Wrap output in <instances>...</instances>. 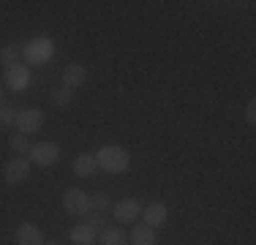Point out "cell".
<instances>
[{
  "label": "cell",
  "instance_id": "obj_1",
  "mask_svg": "<svg viewBox=\"0 0 256 245\" xmlns=\"http://www.w3.org/2000/svg\"><path fill=\"white\" fill-rule=\"evenodd\" d=\"M96 164H98V169L109 172V174H120V172L128 169L131 156H128L120 144H104L101 150L96 152Z\"/></svg>",
  "mask_w": 256,
  "mask_h": 245
},
{
  "label": "cell",
  "instance_id": "obj_2",
  "mask_svg": "<svg viewBox=\"0 0 256 245\" xmlns=\"http://www.w3.org/2000/svg\"><path fill=\"white\" fill-rule=\"evenodd\" d=\"M52 54H54V44L46 36H36L22 46V58L28 60V66H44L52 60Z\"/></svg>",
  "mask_w": 256,
  "mask_h": 245
},
{
  "label": "cell",
  "instance_id": "obj_3",
  "mask_svg": "<svg viewBox=\"0 0 256 245\" xmlns=\"http://www.w3.org/2000/svg\"><path fill=\"white\" fill-rule=\"evenodd\" d=\"M63 207H66V212H68V216H88V212L93 210L90 196L84 194L82 188H71V191H66Z\"/></svg>",
  "mask_w": 256,
  "mask_h": 245
},
{
  "label": "cell",
  "instance_id": "obj_4",
  "mask_svg": "<svg viewBox=\"0 0 256 245\" xmlns=\"http://www.w3.org/2000/svg\"><path fill=\"white\" fill-rule=\"evenodd\" d=\"M28 156H30V161L38 164V166H52L60 158V147L54 142H38V144H30Z\"/></svg>",
  "mask_w": 256,
  "mask_h": 245
},
{
  "label": "cell",
  "instance_id": "obj_5",
  "mask_svg": "<svg viewBox=\"0 0 256 245\" xmlns=\"http://www.w3.org/2000/svg\"><path fill=\"white\" fill-rule=\"evenodd\" d=\"M16 128H20V134H38L41 126H44V112L41 109H22V112H16Z\"/></svg>",
  "mask_w": 256,
  "mask_h": 245
},
{
  "label": "cell",
  "instance_id": "obj_6",
  "mask_svg": "<svg viewBox=\"0 0 256 245\" xmlns=\"http://www.w3.org/2000/svg\"><path fill=\"white\" fill-rule=\"evenodd\" d=\"M3 177L8 186H20V182H25L30 177V161L28 158H11L8 164H6L3 169Z\"/></svg>",
  "mask_w": 256,
  "mask_h": 245
},
{
  "label": "cell",
  "instance_id": "obj_7",
  "mask_svg": "<svg viewBox=\"0 0 256 245\" xmlns=\"http://www.w3.org/2000/svg\"><path fill=\"white\" fill-rule=\"evenodd\" d=\"M112 216L118 224H134V220L142 216V204H139L136 199H120L118 204H114Z\"/></svg>",
  "mask_w": 256,
  "mask_h": 245
},
{
  "label": "cell",
  "instance_id": "obj_8",
  "mask_svg": "<svg viewBox=\"0 0 256 245\" xmlns=\"http://www.w3.org/2000/svg\"><path fill=\"white\" fill-rule=\"evenodd\" d=\"M6 84H8L11 90H25L30 84V71L28 66L16 63V66H8L6 68Z\"/></svg>",
  "mask_w": 256,
  "mask_h": 245
},
{
  "label": "cell",
  "instance_id": "obj_9",
  "mask_svg": "<svg viewBox=\"0 0 256 245\" xmlns=\"http://www.w3.org/2000/svg\"><path fill=\"white\" fill-rule=\"evenodd\" d=\"M166 204H161V202H153V204H148L142 210V218L148 226H153V229H161L164 224H166Z\"/></svg>",
  "mask_w": 256,
  "mask_h": 245
},
{
  "label": "cell",
  "instance_id": "obj_10",
  "mask_svg": "<svg viewBox=\"0 0 256 245\" xmlns=\"http://www.w3.org/2000/svg\"><path fill=\"white\" fill-rule=\"evenodd\" d=\"M84 79H88V68H84L82 63H71V66H66V71H63V88H66V90L84 84Z\"/></svg>",
  "mask_w": 256,
  "mask_h": 245
},
{
  "label": "cell",
  "instance_id": "obj_11",
  "mask_svg": "<svg viewBox=\"0 0 256 245\" xmlns=\"http://www.w3.org/2000/svg\"><path fill=\"white\" fill-rule=\"evenodd\" d=\"M16 245H44V234L36 224H22L16 229Z\"/></svg>",
  "mask_w": 256,
  "mask_h": 245
},
{
  "label": "cell",
  "instance_id": "obj_12",
  "mask_svg": "<svg viewBox=\"0 0 256 245\" xmlns=\"http://www.w3.org/2000/svg\"><path fill=\"white\" fill-rule=\"evenodd\" d=\"M128 242L131 245H156L158 237H156V229L148 224H136L131 229V237H128Z\"/></svg>",
  "mask_w": 256,
  "mask_h": 245
},
{
  "label": "cell",
  "instance_id": "obj_13",
  "mask_svg": "<svg viewBox=\"0 0 256 245\" xmlns=\"http://www.w3.org/2000/svg\"><path fill=\"white\" fill-rule=\"evenodd\" d=\"M96 172H98L96 156H90V152H82V156L74 158V174H76V177H93Z\"/></svg>",
  "mask_w": 256,
  "mask_h": 245
},
{
  "label": "cell",
  "instance_id": "obj_14",
  "mask_svg": "<svg viewBox=\"0 0 256 245\" xmlns=\"http://www.w3.org/2000/svg\"><path fill=\"white\" fill-rule=\"evenodd\" d=\"M96 237H98L96 229H90L88 224H79V226L71 229L68 240H71V245H96Z\"/></svg>",
  "mask_w": 256,
  "mask_h": 245
},
{
  "label": "cell",
  "instance_id": "obj_15",
  "mask_svg": "<svg viewBox=\"0 0 256 245\" xmlns=\"http://www.w3.org/2000/svg\"><path fill=\"white\" fill-rule=\"evenodd\" d=\"M101 245H128V234L126 229H118V226H112V229H104L101 232Z\"/></svg>",
  "mask_w": 256,
  "mask_h": 245
},
{
  "label": "cell",
  "instance_id": "obj_16",
  "mask_svg": "<svg viewBox=\"0 0 256 245\" xmlns=\"http://www.w3.org/2000/svg\"><path fill=\"white\" fill-rule=\"evenodd\" d=\"M0 63H3L6 68H8V66H16V63H22V46L11 44V46L0 49Z\"/></svg>",
  "mask_w": 256,
  "mask_h": 245
},
{
  "label": "cell",
  "instance_id": "obj_17",
  "mask_svg": "<svg viewBox=\"0 0 256 245\" xmlns=\"http://www.w3.org/2000/svg\"><path fill=\"white\" fill-rule=\"evenodd\" d=\"M11 150L20 152V156H28V152H30V142H28L25 134H16V136H11Z\"/></svg>",
  "mask_w": 256,
  "mask_h": 245
},
{
  "label": "cell",
  "instance_id": "obj_18",
  "mask_svg": "<svg viewBox=\"0 0 256 245\" xmlns=\"http://www.w3.org/2000/svg\"><path fill=\"white\" fill-rule=\"evenodd\" d=\"M52 104L54 106H68L71 104V90H66V88H60V90H52Z\"/></svg>",
  "mask_w": 256,
  "mask_h": 245
},
{
  "label": "cell",
  "instance_id": "obj_19",
  "mask_svg": "<svg viewBox=\"0 0 256 245\" xmlns=\"http://www.w3.org/2000/svg\"><path fill=\"white\" fill-rule=\"evenodd\" d=\"M109 202H112V199H109V194H104V191L96 194V196H90V204H93L98 212H106L109 210Z\"/></svg>",
  "mask_w": 256,
  "mask_h": 245
},
{
  "label": "cell",
  "instance_id": "obj_20",
  "mask_svg": "<svg viewBox=\"0 0 256 245\" xmlns=\"http://www.w3.org/2000/svg\"><path fill=\"white\" fill-rule=\"evenodd\" d=\"M14 122H16V109L0 106V126H14Z\"/></svg>",
  "mask_w": 256,
  "mask_h": 245
},
{
  "label": "cell",
  "instance_id": "obj_21",
  "mask_svg": "<svg viewBox=\"0 0 256 245\" xmlns=\"http://www.w3.org/2000/svg\"><path fill=\"white\" fill-rule=\"evenodd\" d=\"M88 226H90V229H96V232L106 229V226H104V212H93V216L88 218Z\"/></svg>",
  "mask_w": 256,
  "mask_h": 245
},
{
  "label": "cell",
  "instance_id": "obj_22",
  "mask_svg": "<svg viewBox=\"0 0 256 245\" xmlns=\"http://www.w3.org/2000/svg\"><path fill=\"white\" fill-rule=\"evenodd\" d=\"M246 120L251 122V126L256 122V104H254V101H251V104H248V106H246Z\"/></svg>",
  "mask_w": 256,
  "mask_h": 245
},
{
  "label": "cell",
  "instance_id": "obj_23",
  "mask_svg": "<svg viewBox=\"0 0 256 245\" xmlns=\"http://www.w3.org/2000/svg\"><path fill=\"white\" fill-rule=\"evenodd\" d=\"M0 106H3V88H0Z\"/></svg>",
  "mask_w": 256,
  "mask_h": 245
},
{
  "label": "cell",
  "instance_id": "obj_24",
  "mask_svg": "<svg viewBox=\"0 0 256 245\" xmlns=\"http://www.w3.org/2000/svg\"><path fill=\"white\" fill-rule=\"evenodd\" d=\"M44 245H58V242H54V240H46V242H44Z\"/></svg>",
  "mask_w": 256,
  "mask_h": 245
}]
</instances>
